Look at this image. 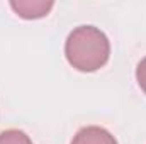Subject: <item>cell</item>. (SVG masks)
<instances>
[{
	"instance_id": "cell-2",
	"label": "cell",
	"mask_w": 146,
	"mask_h": 144,
	"mask_svg": "<svg viewBox=\"0 0 146 144\" xmlns=\"http://www.w3.org/2000/svg\"><path fill=\"white\" fill-rule=\"evenodd\" d=\"M10 7L19 17L33 20L46 17L54 7V3L51 0H14L10 2Z\"/></svg>"
},
{
	"instance_id": "cell-5",
	"label": "cell",
	"mask_w": 146,
	"mask_h": 144,
	"mask_svg": "<svg viewBox=\"0 0 146 144\" xmlns=\"http://www.w3.org/2000/svg\"><path fill=\"white\" fill-rule=\"evenodd\" d=\"M136 80H138L139 88L145 92V95H146V58H143V59L138 63V68H136Z\"/></svg>"
},
{
	"instance_id": "cell-3",
	"label": "cell",
	"mask_w": 146,
	"mask_h": 144,
	"mask_svg": "<svg viewBox=\"0 0 146 144\" xmlns=\"http://www.w3.org/2000/svg\"><path fill=\"white\" fill-rule=\"evenodd\" d=\"M72 144H117V141L109 131L97 126H88L75 134Z\"/></svg>"
},
{
	"instance_id": "cell-4",
	"label": "cell",
	"mask_w": 146,
	"mask_h": 144,
	"mask_svg": "<svg viewBox=\"0 0 146 144\" xmlns=\"http://www.w3.org/2000/svg\"><path fill=\"white\" fill-rule=\"evenodd\" d=\"M0 144H33V141L26 132L19 129H9L0 132Z\"/></svg>"
},
{
	"instance_id": "cell-1",
	"label": "cell",
	"mask_w": 146,
	"mask_h": 144,
	"mask_svg": "<svg viewBox=\"0 0 146 144\" xmlns=\"http://www.w3.org/2000/svg\"><path fill=\"white\" fill-rule=\"evenodd\" d=\"M65 54L75 70L92 73L106 66L110 56L107 36L94 26H80L73 29L65 44Z\"/></svg>"
}]
</instances>
